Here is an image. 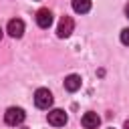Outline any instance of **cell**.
Wrapping results in <instances>:
<instances>
[{
	"instance_id": "4",
	"label": "cell",
	"mask_w": 129,
	"mask_h": 129,
	"mask_svg": "<svg viewBox=\"0 0 129 129\" xmlns=\"http://www.w3.org/2000/svg\"><path fill=\"white\" fill-rule=\"evenodd\" d=\"M46 119H48V123H50L52 127H62V125L69 121V117H67V113H64L62 109H52V111H48Z\"/></svg>"
},
{
	"instance_id": "6",
	"label": "cell",
	"mask_w": 129,
	"mask_h": 129,
	"mask_svg": "<svg viewBox=\"0 0 129 129\" xmlns=\"http://www.w3.org/2000/svg\"><path fill=\"white\" fill-rule=\"evenodd\" d=\"M99 123H101V117H99L97 113H93V111H87V113L81 117V125H83L85 129H97Z\"/></svg>"
},
{
	"instance_id": "12",
	"label": "cell",
	"mask_w": 129,
	"mask_h": 129,
	"mask_svg": "<svg viewBox=\"0 0 129 129\" xmlns=\"http://www.w3.org/2000/svg\"><path fill=\"white\" fill-rule=\"evenodd\" d=\"M125 16H127V18H129V4H127V6H125Z\"/></svg>"
},
{
	"instance_id": "9",
	"label": "cell",
	"mask_w": 129,
	"mask_h": 129,
	"mask_svg": "<svg viewBox=\"0 0 129 129\" xmlns=\"http://www.w3.org/2000/svg\"><path fill=\"white\" fill-rule=\"evenodd\" d=\"M73 10L77 14H87L91 10V0H73Z\"/></svg>"
},
{
	"instance_id": "7",
	"label": "cell",
	"mask_w": 129,
	"mask_h": 129,
	"mask_svg": "<svg viewBox=\"0 0 129 129\" xmlns=\"http://www.w3.org/2000/svg\"><path fill=\"white\" fill-rule=\"evenodd\" d=\"M36 24H38L40 28H48V26L52 24V12H50L48 8H40V10L36 12Z\"/></svg>"
},
{
	"instance_id": "5",
	"label": "cell",
	"mask_w": 129,
	"mask_h": 129,
	"mask_svg": "<svg viewBox=\"0 0 129 129\" xmlns=\"http://www.w3.org/2000/svg\"><path fill=\"white\" fill-rule=\"evenodd\" d=\"M6 30H8V34H10L12 38H20V36L24 34V22H22L20 18H12V20L8 22Z\"/></svg>"
},
{
	"instance_id": "3",
	"label": "cell",
	"mask_w": 129,
	"mask_h": 129,
	"mask_svg": "<svg viewBox=\"0 0 129 129\" xmlns=\"http://www.w3.org/2000/svg\"><path fill=\"white\" fill-rule=\"evenodd\" d=\"M75 30V22L71 16H62L60 22H58V28H56V36L58 38H69Z\"/></svg>"
},
{
	"instance_id": "11",
	"label": "cell",
	"mask_w": 129,
	"mask_h": 129,
	"mask_svg": "<svg viewBox=\"0 0 129 129\" xmlns=\"http://www.w3.org/2000/svg\"><path fill=\"white\" fill-rule=\"evenodd\" d=\"M123 129H129V119H127V121L123 123Z\"/></svg>"
},
{
	"instance_id": "2",
	"label": "cell",
	"mask_w": 129,
	"mask_h": 129,
	"mask_svg": "<svg viewBox=\"0 0 129 129\" xmlns=\"http://www.w3.org/2000/svg\"><path fill=\"white\" fill-rule=\"evenodd\" d=\"M34 105L38 109H50V105H52V93L48 89H36V93H34Z\"/></svg>"
},
{
	"instance_id": "1",
	"label": "cell",
	"mask_w": 129,
	"mask_h": 129,
	"mask_svg": "<svg viewBox=\"0 0 129 129\" xmlns=\"http://www.w3.org/2000/svg\"><path fill=\"white\" fill-rule=\"evenodd\" d=\"M24 119H26V113H24L22 107H10V109H6V113H4V123L10 125V127L20 125Z\"/></svg>"
},
{
	"instance_id": "13",
	"label": "cell",
	"mask_w": 129,
	"mask_h": 129,
	"mask_svg": "<svg viewBox=\"0 0 129 129\" xmlns=\"http://www.w3.org/2000/svg\"><path fill=\"white\" fill-rule=\"evenodd\" d=\"M0 38H2V28H0Z\"/></svg>"
},
{
	"instance_id": "14",
	"label": "cell",
	"mask_w": 129,
	"mask_h": 129,
	"mask_svg": "<svg viewBox=\"0 0 129 129\" xmlns=\"http://www.w3.org/2000/svg\"><path fill=\"white\" fill-rule=\"evenodd\" d=\"M109 129H113V127H109Z\"/></svg>"
},
{
	"instance_id": "10",
	"label": "cell",
	"mask_w": 129,
	"mask_h": 129,
	"mask_svg": "<svg viewBox=\"0 0 129 129\" xmlns=\"http://www.w3.org/2000/svg\"><path fill=\"white\" fill-rule=\"evenodd\" d=\"M121 42H123L125 46H129V28H123V30H121Z\"/></svg>"
},
{
	"instance_id": "8",
	"label": "cell",
	"mask_w": 129,
	"mask_h": 129,
	"mask_svg": "<svg viewBox=\"0 0 129 129\" xmlns=\"http://www.w3.org/2000/svg\"><path fill=\"white\" fill-rule=\"evenodd\" d=\"M81 77L79 75H69L67 79H64V89L69 91V93H77L79 89H81Z\"/></svg>"
}]
</instances>
